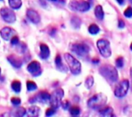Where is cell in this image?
Wrapping results in <instances>:
<instances>
[{
	"label": "cell",
	"mask_w": 132,
	"mask_h": 117,
	"mask_svg": "<svg viewBox=\"0 0 132 117\" xmlns=\"http://www.w3.org/2000/svg\"><path fill=\"white\" fill-rule=\"evenodd\" d=\"M99 71L102 76H104L107 80L111 83H115L118 79V73L116 68H114L111 65L105 64L100 68Z\"/></svg>",
	"instance_id": "1"
},
{
	"label": "cell",
	"mask_w": 132,
	"mask_h": 117,
	"mask_svg": "<svg viewBox=\"0 0 132 117\" xmlns=\"http://www.w3.org/2000/svg\"><path fill=\"white\" fill-rule=\"evenodd\" d=\"M108 98L104 93H97L90 98L87 101L88 107L94 110H99L104 106L107 103Z\"/></svg>",
	"instance_id": "2"
},
{
	"label": "cell",
	"mask_w": 132,
	"mask_h": 117,
	"mask_svg": "<svg viewBox=\"0 0 132 117\" xmlns=\"http://www.w3.org/2000/svg\"><path fill=\"white\" fill-rule=\"evenodd\" d=\"M64 59L70 68V70L72 74L73 75H78L81 72V64L80 62L75 59L72 55L70 53H65L64 54Z\"/></svg>",
	"instance_id": "3"
},
{
	"label": "cell",
	"mask_w": 132,
	"mask_h": 117,
	"mask_svg": "<svg viewBox=\"0 0 132 117\" xmlns=\"http://www.w3.org/2000/svg\"><path fill=\"white\" fill-rule=\"evenodd\" d=\"M64 96V91L62 89H55L52 94H50V106L56 110H57L60 106L62 103V99Z\"/></svg>",
	"instance_id": "4"
},
{
	"label": "cell",
	"mask_w": 132,
	"mask_h": 117,
	"mask_svg": "<svg viewBox=\"0 0 132 117\" xmlns=\"http://www.w3.org/2000/svg\"><path fill=\"white\" fill-rule=\"evenodd\" d=\"M69 8L72 11L87 12L90 8V4L84 0H71L69 3Z\"/></svg>",
	"instance_id": "5"
},
{
	"label": "cell",
	"mask_w": 132,
	"mask_h": 117,
	"mask_svg": "<svg viewBox=\"0 0 132 117\" xmlns=\"http://www.w3.org/2000/svg\"><path fill=\"white\" fill-rule=\"evenodd\" d=\"M97 46L101 55L104 58H109L111 56V49L110 42L107 39H101L97 42Z\"/></svg>",
	"instance_id": "6"
},
{
	"label": "cell",
	"mask_w": 132,
	"mask_h": 117,
	"mask_svg": "<svg viewBox=\"0 0 132 117\" xmlns=\"http://www.w3.org/2000/svg\"><path fill=\"white\" fill-rule=\"evenodd\" d=\"M70 49L72 52L80 56H85L90 52L89 46L84 42H75L70 46Z\"/></svg>",
	"instance_id": "7"
},
{
	"label": "cell",
	"mask_w": 132,
	"mask_h": 117,
	"mask_svg": "<svg viewBox=\"0 0 132 117\" xmlns=\"http://www.w3.org/2000/svg\"><path fill=\"white\" fill-rule=\"evenodd\" d=\"M130 83L128 79H123L115 87L114 89V95L118 98H122L125 97L129 89Z\"/></svg>",
	"instance_id": "8"
},
{
	"label": "cell",
	"mask_w": 132,
	"mask_h": 117,
	"mask_svg": "<svg viewBox=\"0 0 132 117\" xmlns=\"http://www.w3.org/2000/svg\"><path fill=\"white\" fill-rule=\"evenodd\" d=\"M0 15L3 20L7 23H13L16 20L15 14L14 11L9 8L4 7L0 9Z\"/></svg>",
	"instance_id": "9"
},
{
	"label": "cell",
	"mask_w": 132,
	"mask_h": 117,
	"mask_svg": "<svg viewBox=\"0 0 132 117\" xmlns=\"http://www.w3.org/2000/svg\"><path fill=\"white\" fill-rule=\"evenodd\" d=\"M27 70L34 77H37V76H40L42 73V69H41L40 63L37 61L31 62L27 66Z\"/></svg>",
	"instance_id": "10"
},
{
	"label": "cell",
	"mask_w": 132,
	"mask_h": 117,
	"mask_svg": "<svg viewBox=\"0 0 132 117\" xmlns=\"http://www.w3.org/2000/svg\"><path fill=\"white\" fill-rule=\"evenodd\" d=\"M50 94L46 92V91H40L38 94H36L34 97H32V99L29 100V103H33L36 102H39V103H46L48 101H50Z\"/></svg>",
	"instance_id": "11"
},
{
	"label": "cell",
	"mask_w": 132,
	"mask_h": 117,
	"mask_svg": "<svg viewBox=\"0 0 132 117\" xmlns=\"http://www.w3.org/2000/svg\"><path fill=\"white\" fill-rule=\"evenodd\" d=\"M15 34L16 32L10 27H4L0 30L1 37L5 41L10 40L14 35H15Z\"/></svg>",
	"instance_id": "12"
},
{
	"label": "cell",
	"mask_w": 132,
	"mask_h": 117,
	"mask_svg": "<svg viewBox=\"0 0 132 117\" xmlns=\"http://www.w3.org/2000/svg\"><path fill=\"white\" fill-rule=\"evenodd\" d=\"M26 16L29 19V20L33 24H38V23H39V22L41 20L39 14L36 10L32 9V8H29L27 10Z\"/></svg>",
	"instance_id": "13"
},
{
	"label": "cell",
	"mask_w": 132,
	"mask_h": 117,
	"mask_svg": "<svg viewBox=\"0 0 132 117\" xmlns=\"http://www.w3.org/2000/svg\"><path fill=\"white\" fill-rule=\"evenodd\" d=\"M7 60L10 62V64L15 68H20L22 65V61L20 58H19L15 55H9L7 57Z\"/></svg>",
	"instance_id": "14"
},
{
	"label": "cell",
	"mask_w": 132,
	"mask_h": 117,
	"mask_svg": "<svg viewBox=\"0 0 132 117\" xmlns=\"http://www.w3.org/2000/svg\"><path fill=\"white\" fill-rule=\"evenodd\" d=\"M40 52H39V56L43 59H46L49 58L50 56V49L48 47L47 45L44 44V43H42L40 44Z\"/></svg>",
	"instance_id": "15"
},
{
	"label": "cell",
	"mask_w": 132,
	"mask_h": 117,
	"mask_svg": "<svg viewBox=\"0 0 132 117\" xmlns=\"http://www.w3.org/2000/svg\"><path fill=\"white\" fill-rule=\"evenodd\" d=\"M39 113H40L39 107L36 106H32L26 110V116L29 117H37L39 116Z\"/></svg>",
	"instance_id": "16"
},
{
	"label": "cell",
	"mask_w": 132,
	"mask_h": 117,
	"mask_svg": "<svg viewBox=\"0 0 132 117\" xmlns=\"http://www.w3.org/2000/svg\"><path fill=\"white\" fill-rule=\"evenodd\" d=\"M100 116L104 117H112L114 116V110L111 107H102L99 111Z\"/></svg>",
	"instance_id": "17"
},
{
	"label": "cell",
	"mask_w": 132,
	"mask_h": 117,
	"mask_svg": "<svg viewBox=\"0 0 132 117\" xmlns=\"http://www.w3.org/2000/svg\"><path fill=\"white\" fill-rule=\"evenodd\" d=\"M55 63H56V68L60 70V71H63V72H66L67 71V68L63 66V62H62V59H61V56L60 55H57L55 58Z\"/></svg>",
	"instance_id": "18"
},
{
	"label": "cell",
	"mask_w": 132,
	"mask_h": 117,
	"mask_svg": "<svg viewBox=\"0 0 132 117\" xmlns=\"http://www.w3.org/2000/svg\"><path fill=\"white\" fill-rule=\"evenodd\" d=\"M94 14H95V16L100 19V20H102L104 19V10H103V7L101 5H98L95 7V9H94Z\"/></svg>",
	"instance_id": "19"
},
{
	"label": "cell",
	"mask_w": 132,
	"mask_h": 117,
	"mask_svg": "<svg viewBox=\"0 0 132 117\" xmlns=\"http://www.w3.org/2000/svg\"><path fill=\"white\" fill-rule=\"evenodd\" d=\"M12 113L13 116H26V110L23 107H18V108H15L12 111Z\"/></svg>",
	"instance_id": "20"
},
{
	"label": "cell",
	"mask_w": 132,
	"mask_h": 117,
	"mask_svg": "<svg viewBox=\"0 0 132 117\" xmlns=\"http://www.w3.org/2000/svg\"><path fill=\"white\" fill-rule=\"evenodd\" d=\"M9 5L12 9H19L22 6V0H9Z\"/></svg>",
	"instance_id": "21"
},
{
	"label": "cell",
	"mask_w": 132,
	"mask_h": 117,
	"mask_svg": "<svg viewBox=\"0 0 132 117\" xmlns=\"http://www.w3.org/2000/svg\"><path fill=\"white\" fill-rule=\"evenodd\" d=\"M11 87H12V89L15 93H20V91H21V83H20V81H19V80L12 81V83L11 84Z\"/></svg>",
	"instance_id": "22"
},
{
	"label": "cell",
	"mask_w": 132,
	"mask_h": 117,
	"mask_svg": "<svg viewBox=\"0 0 132 117\" xmlns=\"http://www.w3.org/2000/svg\"><path fill=\"white\" fill-rule=\"evenodd\" d=\"M71 25L74 28V29H79L80 27V25H81V20L80 19V18L77 17V16H74L71 19Z\"/></svg>",
	"instance_id": "23"
},
{
	"label": "cell",
	"mask_w": 132,
	"mask_h": 117,
	"mask_svg": "<svg viewBox=\"0 0 132 117\" xmlns=\"http://www.w3.org/2000/svg\"><path fill=\"white\" fill-rule=\"evenodd\" d=\"M88 31L91 35H97L100 32V28L96 24H91L88 28Z\"/></svg>",
	"instance_id": "24"
},
{
	"label": "cell",
	"mask_w": 132,
	"mask_h": 117,
	"mask_svg": "<svg viewBox=\"0 0 132 117\" xmlns=\"http://www.w3.org/2000/svg\"><path fill=\"white\" fill-rule=\"evenodd\" d=\"M26 88H27V90L31 92V91H35L37 89V85L33 82V81H27L26 83Z\"/></svg>",
	"instance_id": "25"
},
{
	"label": "cell",
	"mask_w": 132,
	"mask_h": 117,
	"mask_svg": "<svg viewBox=\"0 0 132 117\" xmlns=\"http://www.w3.org/2000/svg\"><path fill=\"white\" fill-rule=\"evenodd\" d=\"M94 79L93 76H88L85 80V86L88 89H90L94 86Z\"/></svg>",
	"instance_id": "26"
},
{
	"label": "cell",
	"mask_w": 132,
	"mask_h": 117,
	"mask_svg": "<svg viewBox=\"0 0 132 117\" xmlns=\"http://www.w3.org/2000/svg\"><path fill=\"white\" fill-rule=\"evenodd\" d=\"M70 113L73 116H78L80 113V110L78 106H72L70 109Z\"/></svg>",
	"instance_id": "27"
},
{
	"label": "cell",
	"mask_w": 132,
	"mask_h": 117,
	"mask_svg": "<svg viewBox=\"0 0 132 117\" xmlns=\"http://www.w3.org/2000/svg\"><path fill=\"white\" fill-rule=\"evenodd\" d=\"M124 15L127 18H131L132 17V7L129 6L128 7L125 12H124Z\"/></svg>",
	"instance_id": "28"
},
{
	"label": "cell",
	"mask_w": 132,
	"mask_h": 117,
	"mask_svg": "<svg viewBox=\"0 0 132 117\" xmlns=\"http://www.w3.org/2000/svg\"><path fill=\"white\" fill-rule=\"evenodd\" d=\"M116 66L118 68H122L124 66V59L122 57H119L116 59Z\"/></svg>",
	"instance_id": "29"
},
{
	"label": "cell",
	"mask_w": 132,
	"mask_h": 117,
	"mask_svg": "<svg viewBox=\"0 0 132 117\" xmlns=\"http://www.w3.org/2000/svg\"><path fill=\"white\" fill-rule=\"evenodd\" d=\"M56 109L55 108H53V107H50V108H49V109H47L46 110V116H52L53 115H54L55 114V113H56Z\"/></svg>",
	"instance_id": "30"
},
{
	"label": "cell",
	"mask_w": 132,
	"mask_h": 117,
	"mask_svg": "<svg viewBox=\"0 0 132 117\" xmlns=\"http://www.w3.org/2000/svg\"><path fill=\"white\" fill-rule=\"evenodd\" d=\"M11 103L14 106H19L21 103V100L19 97H12V98H11Z\"/></svg>",
	"instance_id": "31"
},
{
	"label": "cell",
	"mask_w": 132,
	"mask_h": 117,
	"mask_svg": "<svg viewBox=\"0 0 132 117\" xmlns=\"http://www.w3.org/2000/svg\"><path fill=\"white\" fill-rule=\"evenodd\" d=\"M10 40H11V44L12 45H14V46L18 45L19 42V38L16 35H14Z\"/></svg>",
	"instance_id": "32"
},
{
	"label": "cell",
	"mask_w": 132,
	"mask_h": 117,
	"mask_svg": "<svg viewBox=\"0 0 132 117\" xmlns=\"http://www.w3.org/2000/svg\"><path fill=\"white\" fill-rule=\"evenodd\" d=\"M61 106H62V107L63 108V110H68L69 109V107H70V103H69V101H67V100H65V101H63V102H62L61 103Z\"/></svg>",
	"instance_id": "33"
},
{
	"label": "cell",
	"mask_w": 132,
	"mask_h": 117,
	"mask_svg": "<svg viewBox=\"0 0 132 117\" xmlns=\"http://www.w3.org/2000/svg\"><path fill=\"white\" fill-rule=\"evenodd\" d=\"M125 22H124L122 19L119 20V22H118V27H119L120 29H123V28H125Z\"/></svg>",
	"instance_id": "34"
},
{
	"label": "cell",
	"mask_w": 132,
	"mask_h": 117,
	"mask_svg": "<svg viewBox=\"0 0 132 117\" xmlns=\"http://www.w3.org/2000/svg\"><path fill=\"white\" fill-rule=\"evenodd\" d=\"M56 32V29L53 28V29L50 31V35L51 36H53V35H55Z\"/></svg>",
	"instance_id": "35"
},
{
	"label": "cell",
	"mask_w": 132,
	"mask_h": 117,
	"mask_svg": "<svg viewBox=\"0 0 132 117\" xmlns=\"http://www.w3.org/2000/svg\"><path fill=\"white\" fill-rule=\"evenodd\" d=\"M120 5H123L124 4V2H125V0H116Z\"/></svg>",
	"instance_id": "36"
},
{
	"label": "cell",
	"mask_w": 132,
	"mask_h": 117,
	"mask_svg": "<svg viewBox=\"0 0 132 117\" xmlns=\"http://www.w3.org/2000/svg\"><path fill=\"white\" fill-rule=\"evenodd\" d=\"M92 62H93L94 63H98L100 61H99V59H94L92 60Z\"/></svg>",
	"instance_id": "37"
},
{
	"label": "cell",
	"mask_w": 132,
	"mask_h": 117,
	"mask_svg": "<svg viewBox=\"0 0 132 117\" xmlns=\"http://www.w3.org/2000/svg\"><path fill=\"white\" fill-rule=\"evenodd\" d=\"M130 75H131V77L132 79V67L130 69Z\"/></svg>",
	"instance_id": "38"
},
{
	"label": "cell",
	"mask_w": 132,
	"mask_h": 117,
	"mask_svg": "<svg viewBox=\"0 0 132 117\" xmlns=\"http://www.w3.org/2000/svg\"><path fill=\"white\" fill-rule=\"evenodd\" d=\"M40 2H41V3L43 4V5H45V2H44V0H39Z\"/></svg>",
	"instance_id": "39"
},
{
	"label": "cell",
	"mask_w": 132,
	"mask_h": 117,
	"mask_svg": "<svg viewBox=\"0 0 132 117\" xmlns=\"http://www.w3.org/2000/svg\"><path fill=\"white\" fill-rule=\"evenodd\" d=\"M49 1H51V2H56L57 0H49Z\"/></svg>",
	"instance_id": "40"
},
{
	"label": "cell",
	"mask_w": 132,
	"mask_h": 117,
	"mask_svg": "<svg viewBox=\"0 0 132 117\" xmlns=\"http://www.w3.org/2000/svg\"><path fill=\"white\" fill-rule=\"evenodd\" d=\"M130 49H131V50L132 51V43L131 44V46H130Z\"/></svg>",
	"instance_id": "41"
},
{
	"label": "cell",
	"mask_w": 132,
	"mask_h": 117,
	"mask_svg": "<svg viewBox=\"0 0 132 117\" xmlns=\"http://www.w3.org/2000/svg\"><path fill=\"white\" fill-rule=\"evenodd\" d=\"M0 74H1V68H0Z\"/></svg>",
	"instance_id": "42"
},
{
	"label": "cell",
	"mask_w": 132,
	"mask_h": 117,
	"mask_svg": "<svg viewBox=\"0 0 132 117\" xmlns=\"http://www.w3.org/2000/svg\"><path fill=\"white\" fill-rule=\"evenodd\" d=\"M0 1H2V0H0Z\"/></svg>",
	"instance_id": "43"
}]
</instances>
